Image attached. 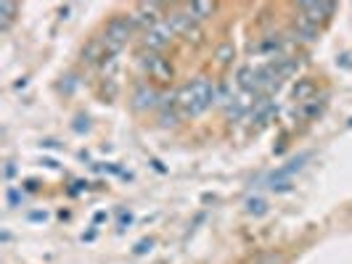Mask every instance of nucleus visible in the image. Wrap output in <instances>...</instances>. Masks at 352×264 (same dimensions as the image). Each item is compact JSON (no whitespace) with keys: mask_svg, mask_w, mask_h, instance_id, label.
Segmentation results:
<instances>
[{"mask_svg":"<svg viewBox=\"0 0 352 264\" xmlns=\"http://www.w3.org/2000/svg\"><path fill=\"white\" fill-rule=\"evenodd\" d=\"M214 11H217V5H214V3H210V0H196V3H191V5H188V14H191L196 21L210 19Z\"/></svg>","mask_w":352,"mask_h":264,"instance_id":"nucleus-12","label":"nucleus"},{"mask_svg":"<svg viewBox=\"0 0 352 264\" xmlns=\"http://www.w3.org/2000/svg\"><path fill=\"white\" fill-rule=\"evenodd\" d=\"M214 58H217V64L228 67L230 61L236 58V48H233V43H220V45H217V51H214Z\"/></svg>","mask_w":352,"mask_h":264,"instance_id":"nucleus-16","label":"nucleus"},{"mask_svg":"<svg viewBox=\"0 0 352 264\" xmlns=\"http://www.w3.org/2000/svg\"><path fill=\"white\" fill-rule=\"evenodd\" d=\"M214 104H217V85H212L210 80H204V77L183 85L175 93L177 117H183V119L186 117H199V114H204Z\"/></svg>","mask_w":352,"mask_h":264,"instance_id":"nucleus-1","label":"nucleus"},{"mask_svg":"<svg viewBox=\"0 0 352 264\" xmlns=\"http://www.w3.org/2000/svg\"><path fill=\"white\" fill-rule=\"evenodd\" d=\"M16 3H0V29L3 32H8L11 29V24H14V19H16Z\"/></svg>","mask_w":352,"mask_h":264,"instance_id":"nucleus-14","label":"nucleus"},{"mask_svg":"<svg viewBox=\"0 0 352 264\" xmlns=\"http://www.w3.org/2000/svg\"><path fill=\"white\" fill-rule=\"evenodd\" d=\"M294 35L300 37L302 43H313V40L318 37V27H316V24H310L307 19L297 16V27H294Z\"/></svg>","mask_w":352,"mask_h":264,"instance_id":"nucleus-13","label":"nucleus"},{"mask_svg":"<svg viewBox=\"0 0 352 264\" xmlns=\"http://www.w3.org/2000/svg\"><path fill=\"white\" fill-rule=\"evenodd\" d=\"M265 211H267V201L265 198H249L247 201V214H254V217H263Z\"/></svg>","mask_w":352,"mask_h":264,"instance_id":"nucleus-17","label":"nucleus"},{"mask_svg":"<svg viewBox=\"0 0 352 264\" xmlns=\"http://www.w3.org/2000/svg\"><path fill=\"white\" fill-rule=\"evenodd\" d=\"M175 37V32H173V27L167 24V19H162V21H157L151 29H146V37H143V45L148 48V51H162L170 40Z\"/></svg>","mask_w":352,"mask_h":264,"instance_id":"nucleus-4","label":"nucleus"},{"mask_svg":"<svg viewBox=\"0 0 352 264\" xmlns=\"http://www.w3.org/2000/svg\"><path fill=\"white\" fill-rule=\"evenodd\" d=\"M307 158H310V154H300L297 158H292L286 167H281L276 175L270 177V180H289V177L294 175V172H300L302 167H305V161H307Z\"/></svg>","mask_w":352,"mask_h":264,"instance_id":"nucleus-11","label":"nucleus"},{"mask_svg":"<svg viewBox=\"0 0 352 264\" xmlns=\"http://www.w3.org/2000/svg\"><path fill=\"white\" fill-rule=\"evenodd\" d=\"M263 264H281V259H276V256H270V259H265Z\"/></svg>","mask_w":352,"mask_h":264,"instance_id":"nucleus-19","label":"nucleus"},{"mask_svg":"<svg viewBox=\"0 0 352 264\" xmlns=\"http://www.w3.org/2000/svg\"><path fill=\"white\" fill-rule=\"evenodd\" d=\"M159 104V93L148 85H138L135 93H133V108L135 111H148V108H157Z\"/></svg>","mask_w":352,"mask_h":264,"instance_id":"nucleus-7","label":"nucleus"},{"mask_svg":"<svg viewBox=\"0 0 352 264\" xmlns=\"http://www.w3.org/2000/svg\"><path fill=\"white\" fill-rule=\"evenodd\" d=\"M133 29H135V24H133L130 16H114L106 24L104 43H106L109 56H117V53H120V48H122L124 43L130 40V35H133Z\"/></svg>","mask_w":352,"mask_h":264,"instance_id":"nucleus-2","label":"nucleus"},{"mask_svg":"<svg viewBox=\"0 0 352 264\" xmlns=\"http://www.w3.org/2000/svg\"><path fill=\"white\" fill-rule=\"evenodd\" d=\"M130 19H133L135 27H138V24H146V27L151 29L157 21H162V3H141V5L135 8V14H130Z\"/></svg>","mask_w":352,"mask_h":264,"instance_id":"nucleus-6","label":"nucleus"},{"mask_svg":"<svg viewBox=\"0 0 352 264\" xmlns=\"http://www.w3.org/2000/svg\"><path fill=\"white\" fill-rule=\"evenodd\" d=\"M313 93H316V85L310 80H302V82H297V88H294V101L307 104V101H313Z\"/></svg>","mask_w":352,"mask_h":264,"instance_id":"nucleus-15","label":"nucleus"},{"mask_svg":"<svg viewBox=\"0 0 352 264\" xmlns=\"http://www.w3.org/2000/svg\"><path fill=\"white\" fill-rule=\"evenodd\" d=\"M167 24L173 27V32H175V35H183L186 40H194V43L201 40V32L196 29V19L191 16L188 11H186V14H183V11L170 14V16H167Z\"/></svg>","mask_w":352,"mask_h":264,"instance_id":"nucleus-3","label":"nucleus"},{"mask_svg":"<svg viewBox=\"0 0 352 264\" xmlns=\"http://www.w3.org/2000/svg\"><path fill=\"white\" fill-rule=\"evenodd\" d=\"M336 5L334 3H300V16L307 19L310 24H323L334 16Z\"/></svg>","mask_w":352,"mask_h":264,"instance_id":"nucleus-5","label":"nucleus"},{"mask_svg":"<svg viewBox=\"0 0 352 264\" xmlns=\"http://www.w3.org/2000/svg\"><path fill=\"white\" fill-rule=\"evenodd\" d=\"M106 58H109V51H106L104 37L90 40L88 45L82 48V61H85V64H98V61H106Z\"/></svg>","mask_w":352,"mask_h":264,"instance_id":"nucleus-9","label":"nucleus"},{"mask_svg":"<svg viewBox=\"0 0 352 264\" xmlns=\"http://www.w3.org/2000/svg\"><path fill=\"white\" fill-rule=\"evenodd\" d=\"M143 67L148 69V74H151L154 80H162V82H167V80L173 77V67H170V61H167V58H162V56H148V61H143Z\"/></svg>","mask_w":352,"mask_h":264,"instance_id":"nucleus-8","label":"nucleus"},{"mask_svg":"<svg viewBox=\"0 0 352 264\" xmlns=\"http://www.w3.org/2000/svg\"><path fill=\"white\" fill-rule=\"evenodd\" d=\"M273 111H276L273 101H270L267 95H260V98L254 101V106H252V119H254V122H267V119L273 117Z\"/></svg>","mask_w":352,"mask_h":264,"instance_id":"nucleus-10","label":"nucleus"},{"mask_svg":"<svg viewBox=\"0 0 352 264\" xmlns=\"http://www.w3.org/2000/svg\"><path fill=\"white\" fill-rule=\"evenodd\" d=\"M135 251H138V254H143V251H151V241H141Z\"/></svg>","mask_w":352,"mask_h":264,"instance_id":"nucleus-18","label":"nucleus"}]
</instances>
